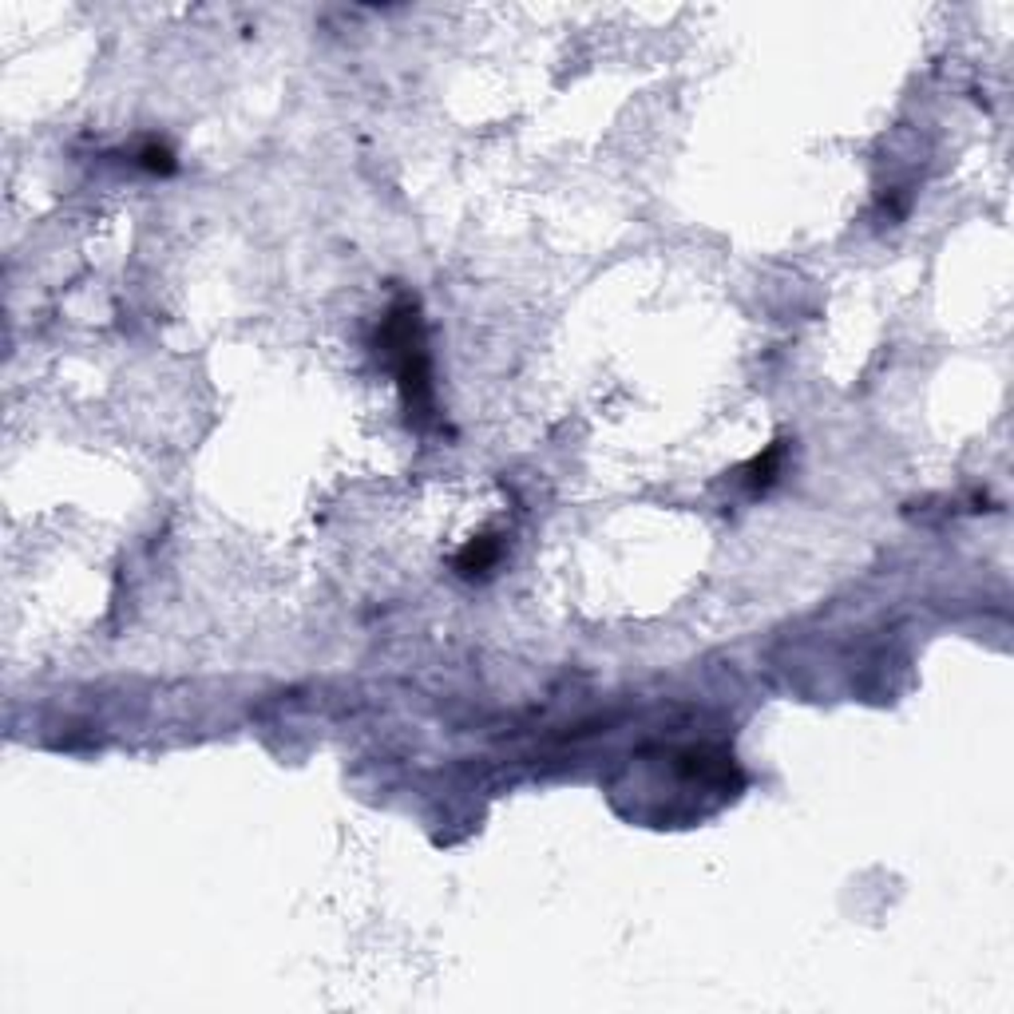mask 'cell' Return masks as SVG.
Here are the masks:
<instances>
[{
	"instance_id": "obj_1",
	"label": "cell",
	"mask_w": 1014,
	"mask_h": 1014,
	"mask_svg": "<svg viewBox=\"0 0 1014 1014\" xmlns=\"http://www.w3.org/2000/svg\"><path fill=\"white\" fill-rule=\"evenodd\" d=\"M381 353L397 369L409 420H417V424L432 420V369H428V349H424L420 309L412 297H401L389 309V317L381 325Z\"/></svg>"
},
{
	"instance_id": "obj_2",
	"label": "cell",
	"mask_w": 1014,
	"mask_h": 1014,
	"mask_svg": "<svg viewBox=\"0 0 1014 1014\" xmlns=\"http://www.w3.org/2000/svg\"><path fill=\"white\" fill-rule=\"evenodd\" d=\"M496 559H499V543L484 535V539H476V543L463 547L460 559H456V567H460V575H484Z\"/></svg>"
},
{
	"instance_id": "obj_3",
	"label": "cell",
	"mask_w": 1014,
	"mask_h": 1014,
	"mask_svg": "<svg viewBox=\"0 0 1014 1014\" xmlns=\"http://www.w3.org/2000/svg\"><path fill=\"white\" fill-rule=\"evenodd\" d=\"M139 167H143V171H154V175H171V171H175V159H171L167 147H159V143H147V147L139 151Z\"/></svg>"
},
{
	"instance_id": "obj_4",
	"label": "cell",
	"mask_w": 1014,
	"mask_h": 1014,
	"mask_svg": "<svg viewBox=\"0 0 1014 1014\" xmlns=\"http://www.w3.org/2000/svg\"><path fill=\"white\" fill-rule=\"evenodd\" d=\"M777 460H780V444H777V448H769L765 460H757V463L749 468V472H753L749 484H753V488H769V484H772V472H777Z\"/></svg>"
}]
</instances>
